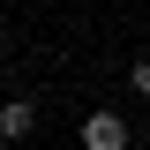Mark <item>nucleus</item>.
I'll list each match as a JSON object with an SVG mask.
<instances>
[{
    "label": "nucleus",
    "mask_w": 150,
    "mask_h": 150,
    "mask_svg": "<svg viewBox=\"0 0 150 150\" xmlns=\"http://www.w3.org/2000/svg\"><path fill=\"white\" fill-rule=\"evenodd\" d=\"M83 150H128V120L112 105H98L90 120H83Z\"/></svg>",
    "instance_id": "f257e3e1"
},
{
    "label": "nucleus",
    "mask_w": 150,
    "mask_h": 150,
    "mask_svg": "<svg viewBox=\"0 0 150 150\" xmlns=\"http://www.w3.org/2000/svg\"><path fill=\"white\" fill-rule=\"evenodd\" d=\"M30 128H38V105H30V98H8V105H0V135H8V143H23Z\"/></svg>",
    "instance_id": "f03ea898"
},
{
    "label": "nucleus",
    "mask_w": 150,
    "mask_h": 150,
    "mask_svg": "<svg viewBox=\"0 0 150 150\" xmlns=\"http://www.w3.org/2000/svg\"><path fill=\"white\" fill-rule=\"evenodd\" d=\"M135 90H143V98H150V60H135Z\"/></svg>",
    "instance_id": "7ed1b4c3"
}]
</instances>
